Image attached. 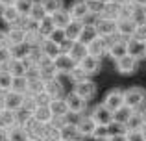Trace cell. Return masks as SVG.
<instances>
[{"label": "cell", "mask_w": 146, "mask_h": 141, "mask_svg": "<svg viewBox=\"0 0 146 141\" xmlns=\"http://www.w3.org/2000/svg\"><path fill=\"white\" fill-rule=\"evenodd\" d=\"M146 102V91L143 87H129L124 91V106L129 110H141Z\"/></svg>", "instance_id": "6da1fadb"}, {"label": "cell", "mask_w": 146, "mask_h": 141, "mask_svg": "<svg viewBox=\"0 0 146 141\" xmlns=\"http://www.w3.org/2000/svg\"><path fill=\"white\" fill-rule=\"evenodd\" d=\"M94 30H96V35L98 37H115L117 33V21L113 19H104V17H96L94 21Z\"/></svg>", "instance_id": "7a4b0ae2"}, {"label": "cell", "mask_w": 146, "mask_h": 141, "mask_svg": "<svg viewBox=\"0 0 146 141\" xmlns=\"http://www.w3.org/2000/svg\"><path fill=\"white\" fill-rule=\"evenodd\" d=\"M126 52H128V56H131L135 59H144L146 58V41H141L137 37L126 39Z\"/></svg>", "instance_id": "3957f363"}, {"label": "cell", "mask_w": 146, "mask_h": 141, "mask_svg": "<svg viewBox=\"0 0 146 141\" xmlns=\"http://www.w3.org/2000/svg\"><path fill=\"white\" fill-rule=\"evenodd\" d=\"M24 97L26 95L17 93V91H6L4 93V110H9V112H21L22 104H24Z\"/></svg>", "instance_id": "277c9868"}, {"label": "cell", "mask_w": 146, "mask_h": 141, "mask_svg": "<svg viewBox=\"0 0 146 141\" xmlns=\"http://www.w3.org/2000/svg\"><path fill=\"white\" fill-rule=\"evenodd\" d=\"M91 119L94 121L96 126H107V124L113 121V112L107 110L104 104H96L91 112Z\"/></svg>", "instance_id": "5b68a950"}, {"label": "cell", "mask_w": 146, "mask_h": 141, "mask_svg": "<svg viewBox=\"0 0 146 141\" xmlns=\"http://www.w3.org/2000/svg\"><path fill=\"white\" fill-rule=\"evenodd\" d=\"M104 106L115 113L118 108L124 106V91H122V89H111V91H107V95L104 97Z\"/></svg>", "instance_id": "8992f818"}, {"label": "cell", "mask_w": 146, "mask_h": 141, "mask_svg": "<svg viewBox=\"0 0 146 141\" xmlns=\"http://www.w3.org/2000/svg\"><path fill=\"white\" fill-rule=\"evenodd\" d=\"M52 63H54L56 72H61V74H68V72L74 69V65H76V61L67 54V52H59V54L52 59Z\"/></svg>", "instance_id": "52a82bcc"}, {"label": "cell", "mask_w": 146, "mask_h": 141, "mask_svg": "<svg viewBox=\"0 0 146 141\" xmlns=\"http://www.w3.org/2000/svg\"><path fill=\"white\" fill-rule=\"evenodd\" d=\"M135 28H137V24L133 22L131 17H120V19H117V35L122 37V39H129V37H133Z\"/></svg>", "instance_id": "ba28073f"}, {"label": "cell", "mask_w": 146, "mask_h": 141, "mask_svg": "<svg viewBox=\"0 0 146 141\" xmlns=\"http://www.w3.org/2000/svg\"><path fill=\"white\" fill-rule=\"evenodd\" d=\"M74 93L80 95L83 100H91V98L96 97V84L91 82L89 78H87V80H82V82H76Z\"/></svg>", "instance_id": "9c48e42d"}, {"label": "cell", "mask_w": 146, "mask_h": 141, "mask_svg": "<svg viewBox=\"0 0 146 141\" xmlns=\"http://www.w3.org/2000/svg\"><path fill=\"white\" fill-rule=\"evenodd\" d=\"M65 102H67V108H68V113H76V115H82L87 108V100H83L80 95H76L72 91L70 95L65 97Z\"/></svg>", "instance_id": "30bf717a"}, {"label": "cell", "mask_w": 146, "mask_h": 141, "mask_svg": "<svg viewBox=\"0 0 146 141\" xmlns=\"http://www.w3.org/2000/svg\"><path fill=\"white\" fill-rule=\"evenodd\" d=\"M111 39V37H109ZM109 39L107 37H94L89 45H87V52L91 56H96V58H102L104 54H107V47H109Z\"/></svg>", "instance_id": "8fae6325"}, {"label": "cell", "mask_w": 146, "mask_h": 141, "mask_svg": "<svg viewBox=\"0 0 146 141\" xmlns=\"http://www.w3.org/2000/svg\"><path fill=\"white\" fill-rule=\"evenodd\" d=\"M48 110H50V113H52V117H57V119H65V117L68 115V108H67V102H65L63 97L50 98Z\"/></svg>", "instance_id": "7c38bea8"}, {"label": "cell", "mask_w": 146, "mask_h": 141, "mask_svg": "<svg viewBox=\"0 0 146 141\" xmlns=\"http://www.w3.org/2000/svg\"><path fill=\"white\" fill-rule=\"evenodd\" d=\"M107 54L111 56V58L117 61L118 58H122V56H126L128 52H126V39H122V37H111L109 39V47H107Z\"/></svg>", "instance_id": "4fadbf2b"}, {"label": "cell", "mask_w": 146, "mask_h": 141, "mask_svg": "<svg viewBox=\"0 0 146 141\" xmlns=\"http://www.w3.org/2000/svg\"><path fill=\"white\" fill-rule=\"evenodd\" d=\"M68 15L74 21H83V19L89 15V7H87V0H74L68 7Z\"/></svg>", "instance_id": "5bb4252c"}, {"label": "cell", "mask_w": 146, "mask_h": 141, "mask_svg": "<svg viewBox=\"0 0 146 141\" xmlns=\"http://www.w3.org/2000/svg\"><path fill=\"white\" fill-rule=\"evenodd\" d=\"M0 19H2L7 26H19V24H21V21H22L21 13L15 9V6L2 7V9H0Z\"/></svg>", "instance_id": "9a60e30c"}, {"label": "cell", "mask_w": 146, "mask_h": 141, "mask_svg": "<svg viewBox=\"0 0 146 141\" xmlns=\"http://www.w3.org/2000/svg\"><path fill=\"white\" fill-rule=\"evenodd\" d=\"M137 65H139V59L131 58V56H122V58L117 59V69L120 74H133L137 71Z\"/></svg>", "instance_id": "2e32d148"}, {"label": "cell", "mask_w": 146, "mask_h": 141, "mask_svg": "<svg viewBox=\"0 0 146 141\" xmlns=\"http://www.w3.org/2000/svg\"><path fill=\"white\" fill-rule=\"evenodd\" d=\"M65 52H67V54L70 56V58L74 59L76 63H78L80 59H83L87 54H89V52H87V45L82 43V41H70V45H68V48H67Z\"/></svg>", "instance_id": "e0dca14e"}, {"label": "cell", "mask_w": 146, "mask_h": 141, "mask_svg": "<svg viewBox=\"0 0 146 141\" xmlns=\"http://www.w3.org/2000/svg\"><path fill=\"white\" fill-rule=\"evenodd\" d=\"M39 50H41V54H43L44 58L54 59L61 52V47L57 43H54V41H50L48 37H43V39H41V43H39Z\"/></svg>", "instance_id": "ac0fdd59"}, {"label": "cell", "mask_w": 146, "mask_h": 141, "mask_svg": "<svg viewBox=\"0 0 146 141\" xmlns=\"http://www.w3.org/2000/svg\"><path fill=\"white\" fill-rule=\"evenodd\" d=\"M74 126H76V130L80 132V136H82V138H89V136L93 134V130H94V126H96V124H94V121L91 119V115H87V117L82 115L74 123Z\"/></svg>", "instance_id": "d6986e66"}, {"label": "cell", "mask_w": 146, "mask_h": 141, "mask_svg": "<svg viewBox=\"0 0 146 141\" xmlns=\"http://www.w3.org/2000/svg\"><path fill=\"white\" fill-rule=\"evenodd\" d=\"M30 65H33V63H30L28 61V59H13V58H11L9 59V63H7V72H9V74L11 76H24V72H26V69H28V67Z\"/></svg>", "instance_id": "ffe728a7"}, {"label": "cell", "mask_w": 146, "mask_h": 141, "mask_svg": "<svg viewBox=\"0 0 146 141\" xmlns=\"http://www.w3.org/2000/svg\"><path fill=\"white\" fill-rule=\"evenodd\" d=\"M120 7H122V2H118V0H109V2L104 4V9H102V13H100V17L117 21V19L120 17Z\"/></svg>", "instance_id": "44dd1931"}, {"label": "cell", "mask_w": 146, "mask_h": 141, "mask_svg": "<svg viewBox=\"0 0 146 141\" xmlns=\"http://www.w3.org/2000/svg\"><path fill=\"white\" fill-rule=\"evenodd\" d=\"M78 65L82 67L83 71L87 72V74H94V72L100 71V65H102V61H100V58H96V56H91L87 54L83 59H80Z\"/></svg>", "instance_id": "7402d4cb"}, {"label": "cell", "mask_w": 146, "mask_h": 141, "mask_svg": "<svg viewBox=\"0 0 146 141\" xmlns=\"http://www.w3.org/2000/svg\"><path fill=\"white\" fill-rule=\"evenodd\" d=\"M43 91L48 95L50 98H56V97H61L63 95V86H61L59 80L56 78H48V80H43Z\"/></svg>", "instance_id": "603a6c76"}, {"label": "cell", "mask_w": 146, "mask_h": 141, "mask_svg": "<svg viewBox=\"0 0 146 141\" xmlns=\"http://www.w3.org/2000/svg\"><path fill=\"white\" fill-rule=\"evenodd\" d=\"M59 139H65V141H80V139H82V136H80V132L76 130L74 124L65 121V124L59 128Z\"/></svg>", "instance_id": "cb8c5ba5"}, {"label": "cell", "mask_w": 146, "mask_h": 141, "mask_svg": "<svg viewBox=\"0 0 146 141\" xmlns=\"http://www.w3.org/2000/svg\"><path fill=\"white\" fill-rule=\"evenodd\" d=\"M24 30L22 26H9V30L6 32V37H7V47H13V45H19V43H24Z\"/></svg>", "instance_id": "d4e9b609"}, {"label": "cell", "mask_w": 146, "mask_h": 141, "mask_svg": "<svg viewBox=\"0 0 146 141\" xmlns=\"http://www.w3.org/2000/svg\"><path fill=\"white\" fill-rule=\"evenodd\" d=\"M32 117L39 124H50V121L54 119L52 113H50V110H48V104L46 106H35V108L32 110Z\"/></svg>", "instance_id": "484cf974"}, {"label": "cell", "mask_w": 146, "mask_h": 141, "mask_svg": "<svg viewBox=\"0 0 146 141\" xmlns=\"http://www.w3.org/2000/svg\"><path fill=\"white\" fill-rule=\"evenodd\" d=\"M82 28H83V22L82 21H74V19H70V22L63 28L65 39H67V41H76V39H78V35H80V32H82Z\"/></svg>", "instance_id": "4316f807"}, {"label": "cell", "mask_w": 146, "mask_h": 141, "mask_svg": "<svg viewBox=\"0 0 146 141\" xmlns=\"http://www.w3.org/2000/svg\"><path fill=\"white\" fill-rule=\"evenodd\" d=\"M50 19H52V24H54V28H65V26L70 22V15H68V11L67 9H57V11H54L52 15H50Z\"/></svg>", "instance_id": "83f0119b"}, {"label": "cell", "mask_w": 146, "mask_h": 141, "mask_svg": "<svg viewBox=\"0 0 146 141\" xmlns=\"http://www.w3.org/2000/svg\"><path fill=\"white\" fill-rule=\"evenodd\" d=\"M143 126H144L143 113H141L139 110H133L131 115H129L128 121H126V132L128 130H143Z\"/></svg>", "instance_id": "f1b7e54d"}, {"label": "cell", "mask_w": 146, "mask_h": 141, "mask_svg": "<svg viewBox=\"0 0 146 141\" xmlns=\"http://www.w3.org/2000/svg\"><path fill=\"white\" fill-rule=\"evenodd\" d=\"M15 124H19V121H17V112L2 110V112H0V126H4V128L7 130V128L15 126Z\"/></svg>", "instance_id": "f546056e"}, {"label": "cell", "mask_w": 146, "mask_h": 141, "mask_svg": "<svg viewBox=\"0 0 146 141\" xmlns=\"http://www.w3.org/2000/svg\"><path fill=\"white\" fill-rule=\"evenodd\" d=\"M28 134L21 124H15V126L7 128V141H28Z\"/></svg>", "instance_id": "4dcf8cb0"}, {"label": "cell", "mask_w": 146, "mask_h": 141, "mask_svg": "<svg viewBox=\"0 0 146 141\" xmlns=\"http://www.w3.org/2000/svg\"><path fill=\"white\" fill-rule=\"evenodd\" d=\"M94 37H96V30H94V26L83 22V28H82V32H80V35H78V39H76V41H82V43L89 45Z\"/></svg>", "instance_id": "1f68e13d"}, {"label": "cell", "mask_w": 146, "mask_h": 141, "mask_svg": "<svg viewBox=\"0 0 146 141\" xmlns=\"http://www.w3.org/2000/svg\"><path fill=\"white\" fill-rule=\"evenodd\" d=\"M28 50H30V45H26V43H19V45L9 47V52H11L13 59H24L28 56Z\"/></svg>", "instance_id": "d6a6232c"}, {"label": "cell", "mask_w": 146, "mask_h": 141, "mask_svg": "<svg viewBox=\"0 0 146 141\" xmlns=\"http://www.w3.org/2000/svg\"><path fill=\"white\" fill-rule=\"evenodd\" d=\"M54 30V24H52V19H50V15H44L43 19H41L39 22H37V32L41 33V37H46L50 32Z\"/></svg>", "instance_id": "836d02e7"}, {"label": "cell", "mask_w": 146, "mask_h": 141, "mask_svg": "<svg viewBox=\"0 0 146 141\" xmlns=\"http://www.w3.org/2000/svg\"><path fill=\"white\" fill-rule=\"evenodd\" d=\"M33 4H35V0H15V9L21 13V17H28V13L32 11Z\"/></svg>", "instance_id": "e575fe53"}, {"label": "cell", "mask_w": 146, "mask_h": 141, "mask_svg": "<svg viewBox=\"0 0 146 141\" xmlns=\"http://www.w3.org/2000/svg\"><path fill=\"white\" fill-rule=\"evenodd\" d=\"M39 4H41V7H43V11L46 15H52L54 11L63 7V0H41Z\"/></svg>", "instance_id": "d590c367"}, {"label": "cell", "mask_w": 146, "mask_h": 141, "mask_svg": "<svg viewBox=\"0 0 146 141\" xmlns=\"http://www.w3.org/2000/svg\"><path fill=\"white\" fill-rule=\"evenodd\" d=\"M26 86H28V78L26 76H13L11 78V91L26 95Z\"/></svg>", "instance_id": "8d00e7d4"}, {"label": "cell", "mask_w": 146, "mask_h": 141, "mask_svg": "<svg viewBox=\"0 0 146 141\" xmlns=\"http://www.w3.org/2000/svg\"><path fill=\"white\" fill-rule=\"evenodd\" d=\"M43 80L41 78H35V80H28V86H26V95H35V93H41L43 91Z\"/></svg>", "instance_id": "74e56055"}, {"label": "cell", "mask_w": 146, "mask_h": 141, "mask_svg": "<svg viewBox=\"0 0 146 141\" xmlns=\"http://www.w3.org/2000/svg\"><path fill=\"white\" fill-rule=\"evenodd\" d=\"M104 4L102 0H87V7H89V15H94V17H100L104 9Z\"/></svg>", "instance_id": "f35d334b"}, {"label": "cell", "mask_w": 146, "mask_h": 141, "mask_svg": "<svg viewBox=\"0 0 146 141\" xmlns=\"http://www.w3.org/2000/svg\"><path fill=\"white\" fill-rule=\"evenodd\" d=\"M11 78H13V76L7 71L0 69V91H2V93H6V91L11 89Z\"/></svg>", "instance_id": "ab89813d"}, {"label": "cell", "mask_w": 146, "mask_h": 141, "mask_svg": "<svg viewBox=\"0 0 146 141\" xmlns=\"http://www.w3.org/2000/svg\"><path fill=\"white\" fill-rule=\"evenodd\" d=\"M131 112H133V110H129V108H126V106H122V108H118L117 112L113 113V119L118 121V123H122V124H126V121H128V117L131 115Z\"/></svg>", "instance_id": "60d3db41"}, {"label": "cell", "mask_w": 146, "mask_h": 141, "mask_svg": "<svg viewBox=\"0 0 146 141\" xmlns=\"http://www.w3.org/2000/svg\"><path fill=\"white\" fill-rule=\"evenodd\" d=\"M46 37H48L50 41H54V43H57L59 47L65 43V41H67V39H65V32H63V28H54Z\"/></svg>", "instance_id": "b9f144b4"}, {"label": "cell", "mask_w": 146, "mask_h": 141, "mask_svg": "<svg viewBox=\"0 0 146 141\" xmlns=\"http://www.w3.org/2000/svg\"><path fill=\"white\" fill-rule=\"evenodd\" d=\"M68 76H70V78L74 80V84H76V82H82V80H87V76H89V74H87V72L83 71L82 67L78 65V63H76V65H74V69L68 72Z\"/></svg>", "instance_id": "7bdbcfd3"}, {"label": "cell", "mask_w": 146, "mask_h": 141, "mask_svg": "<svg viewBox=\"0 0 146 141\" xmlns=\"http://www.w3.org/2000/svg\"><path fill=\"white\" fill-rule=\"evenodd\" d=\"M44 15H46V13H44V11H43V7H41V4H39V2H35V4H33V7H32V11H30V13H28V17L32 19V21L39 22L41 19L44 17Z\"/></svg>", "instance_id": "ee69618b"}, {"label": "cell", "mask_w": 146, "mask_h": 141, "mask_svg": "<svg viewBox=\"0 0 146 141\" xmlns=\"http://www.w3.org/2000/svg\"><path fill=\"white\" fill-rule=\"evenodd\" d=\"M107 136H109V130H107V126H94L93 134H91V138L98 139V141H106Z\"/></svg>", "instance_id": "f6af8a7d"}, {"label": "cell", "mask_w": 146, "mask_h": 141, "mask_svg": "<svg viewBox=\"0 0 146 141\" xmlns=\"http://www.w3.org/2000/svg\"><path fill=\"white\" fill-rule=\"evenodd\" d=\"M11 59V52H9V47H0V69L6 67Z\"/></svg>", "instance_id": "bcb514c9"}, {"label": "cell", "mask_w": 146, "mask_h": 141, "mask_svg": "<svg viewBox=\"0 0 146 141\" xmlns=\"http://www.w3.org/2000/svg\"><path fill=\"white\" fill-rule=\"evenodd\" d=\"M32 98H33V102H35V106H46L48 102H50V97H48L46 93H44V91L32 95Z\"/></svg>", "instance_id": "7dc6e473"}, {"label": "cell", "mask_w": 146, "mask_h": 141, "mask_svg": "<svg viewBox=\"0 0 146 141\" xmlns=\"http://www.w3.org/2000/svg\"><path fill=\"white\" fill-rule=\"evenodd\" d=\"M128 141H144V132L143 130H128L126 132Z\"/></svg>", "instance_id": "c3c4849f"}, {"label": "cell", "mask_w": 146, "mask_h": 141, "mask_svg": "<svg viewBox=\"0 0 146 141\" xmlns=\"http://www.w3.org/2000/svg\"><path fill=\"white\" fill-rule=\"evenodd\" d=\"M133 37H137V39H141V41H146V21L141 22V24H137Z\"/></svg>", "instance_id": "681fc988"}, {"label": "cell", "mask_w": 146, "mask_h": 141, "mask_svg": "<svg viewBox=\"0 0 146 141\" xmlns=\"http://www.w3.org/2000/svg\"><path fill=\"white\" fill-rule=\"evenodd\" d=\"M106 141H128V139H126V134H109Z\"/></svg>", "instance_id": "f907efd6"}, {"label": "cell", "mask_w": 146, "mask_h": 141, "mask_svg": "<svg viewBox=\"0 0 146 141\" xmlns=\"http://www.w3.org/2000/svg\"><path fill=\"white\" fill-rule=\"evenodd\" d=\"M0 47H7V37H6V32L0 30Z\"/></svg>", "instance_id": "816d5d0a"}, {"label": "cell", "mask_w": 146, "mask_h": 141, "mask_svg": "<svg viewBox=\"0 0 146 141\" xmlns=\"http://www.w3.org/2000/svg\"><path fill=\"white\" fill-rule=\"evenodd\" d=\"M0 141H7V130L4 126H0Z\"/></svg>", "instance_id": "f5cc1de1"}, {"label": "cell", "mask_w": 146, "mask_h": 141, "mask_svg": "<svg viewBox=\"0 0 146 141\" xmlns=\"http://www.w3.org/2000/svg\"><path fill=\"white\" fill-rule=\"evenodd\" d=\"M15 0H0V7H6V6H13Z\"/></svg>", "instance_id": "db71d44e"}, {"label": "cell", "mask_w": 146, "mask_h": 141, "mask_svg": "<svg viewBox=\"0 0 146 141\" xmlns=\"http://www.w3.org/2000/svg\"><path fill=\"white\" fill-rule=\"evenodd\" d=\"M135 6H139V7H146V0H131Z\"/></svg>", "instance_id": "11a10c76"}, {"label": "cell", "mask_w": 146, "mask_h": 141, "mask_svg": "<svg viewBox=\"0 0 146 141\" xmlns=\"http://www.w3.org/2000/svg\"><path fill=\"white\" fill-rule=\"evenodd\" d=\"M4 110V95H0V112Z\"/></svg>", "instance_id": "9f6ffc18"}, {"label": "cell", "mask_w": 146, "mask_h": 141, "mask_svg": "<svg viewBox=\"0 0 146 141\" xmlns=\"http://www.w3.org/2000/svg\"><path fill=\"white\" fill-rule=\"evenodd\" d=\"M141 113H143V121H144V124H146V110H144V112H141Z\"/></svg>", "instance_id": "6f0895ef"}, {"label": "cell", "mask_w": 146, "mask_h": 141, "mask_svg": "<svg viewBox=\"0 0 146 141\" xmlns=\"http://www.w3.org/2000/svg\"><path fill=\"white\" fill-rule=\"evenodd\" d=\"M56 141H65V139H56Z\"/></svg>", "instance_id": "680465c9"}, {"label": "cell", "mask_w": 146, "mask_h": 141, "mask_svg": "<svg viewBox=\"0 0 146 141\" xmlns=\"http://www.w3.org/2000/svg\"><path fill=\"white\" fill-rule=\"evenodd\" d=\"M102 2H109V0H102Z\"/></svg>", "instance_id": "91938a15"}]
</instances>
